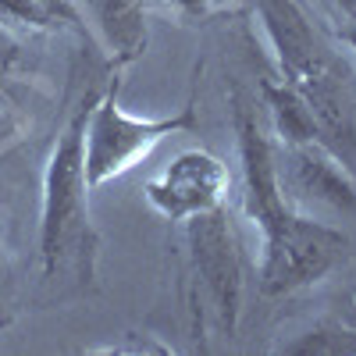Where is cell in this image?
<instances>
[{"label":"cell","instance_id":"obj_1","mask_svg":"<svg viewBox=\"0 0 356 356\" xmlns=\"http://www.w3.org/2000/svg\"><path fill=\"white\" fill-rule=\"evenodd\" d=\"M93 104V100H89ZM82 104L65 132L57 136L43 171V211H40V264L47 285H89L97 264V228L89 218L86 182V114Z\"/></svg>","mask_w":356,"mask_h":356},{"label":"cell","instance_id":"obj_2","mask_svg":"<svg viewBox=\"0 0 356 356\" xmlns=\"http://www.w3.org/2000/svg\"><path fill=\"white\" fill-rule=\"evenodd\" d=\"M186 246H189L186 296L196 339L207 332L232 335L243 314L246 282H243L239 239H235L225 218V207L186 221Z\"/></svg>","mask_w":356,"mask_h":356},{"label":"cell","instance_id":"obj_3","mask_svg":"<svg viewBox=\"0 0 356 356\" xmlns=\"http://www.w3.org/2000/svg\"><path fill=\"white\" fill-rule=\"evenodd\" d=\"M196 125V111L186 107L182 114L171 118H132L118 104V79L100 100L89 104L86 114V182L89 189L107 186L111 178H122L143 157H150V150L175 136Z\"/></svg>","mask_w":356,"mask_h":356},{"label":"cell","instance_id":"obj_4","mask_svg":"<svg viewBox=\"0 0 356 356\" xmlns=\"http://www.w3.org/2000/svg\"><path fill=\"white\" fill-rule=\"evenodd\" d=\"M260 239V289L267 296H289L317 285L346 250V235L339 228L300 211Z\"/></svg>","mask_w":356,"mask_h":356},{"label":"cell","instance_id":"obj_5","mask_svg":"<svg viewBox=\"0 0 356 356\" xmlns=\"http://www.w3.org/2000/svg\"><path fill=\"white\" fill-rule=\"evenodd\" d=\"M278 178L292 211L356 221V175L324 143H282Z\"/></svg>","mask_w":356,"mask_h":356},{"label":"cell","instance_id":"obj_6","mask_svg":"<svg viewBox=\"0 0 356 356\" xmlns=\"http://www.w3.org/2000/svg\"><path fill=\"white\" fill-rule=\"evenodd\" d=\"M232 186L228 168L207 150H186L161 168L146 182V203L164 221H189L200 214H211L225 203Z\"/></svg>","mask_w":356,"mask_h":356},{"label":"cell","instance_id":"obj_7","mask_svg":"<svg viewBox=\"0 0 356 356\" xmlns=\"http://www.w3.org/2000/svg\"><path fill=\"white\" fill-rule=\"evenodd\" d=\"M235 136H239V161H243V189H246V214L250 221L264 232L278 228L285 218H292L296 211L289 207L285 193H282V178H278V150L271 146V139L264 136L257 111L235 97Z\"/></svg>","mask_w":356,"mask_h":356},{"label":"cell","instance_id":"obj_8","mask_svg":"<svg viewBox=\"0 0 356 356\" xmlns=\"http://www.w3.org/2000/svg\"><path fill=\"white\" fill-rule=\"evenodd\" d=\"M257 11L264 18V29L271 36V47L278 54V65L289 86L303 89L335 68L324 43L314 33L310 18L300 11L296 0H257Z\"/></svg>","mask_w":356,"mask_h":356},{"label":"cell","instance_id":"obj_9","mask_svg":"<svg viewBox=\"0 0 356 356\" xmlns=\"http://www.w3.org/2000/svg\"><path fill=\"white\" fill-rule=\"evenodd\" d=\"M264 97H267V107H271L275 132L282 143H314L317 139V122H314V114L296 86H289L285 79L264 82Z\"/></svg>","mask_w":356,"mask_h":356},{"label":"cell","instance_id":"obj_10","mask_svg":"<svg viewBox=\"0 0 356 356\" xmlns=\"http://www.w3.org/2000/svg\"><path fill=\"white\" fill-rule=\"evenodd\" d=\"M93 15L100 18L111 47H118L122 57H136L143 47V18H139V0H89Z\"/></svg>","mask_w":356,"mask_h":356},{"label":"cell","instance_id":"obj_11","mask_svg":"<svg viewBox=\"0 0 356 356\" xmlns=\"http://www.w3.org/2000/svg\"><path fill=\"white\" fill-rule=\"evenodd\" d=\"M72 18L65 0H0V22L22 25H54Z\"/></svg>","mask_w":356,"mask_h":356},{"label":"cell","instance_id":"obj_12","mask_svg":"<svg viewBox=\"0 0 356 356\" xmlns=\"http://www.w3.org/2000/svg\"><path fill=\"white\" fill-rule=\"evenodd\" d=\"M282 353H356V332L339 324H317L314 332L300 335L296 342L278 346Z\"/></svg>","mask_w":356,"mask_h":356},{"label":"cell","instance_id":"obj_13","mask_svg":"<svg viewBox=\"0 0 356 356\" xmlns=\"http://www.w3.org/2000/svg\"><path fill=\"white\" fill-rule=\"evenodd\" d=\"M171 4H175L178 11H182V15H203L211 0H171Z\"/></svg>","mask_w":356,"mask_h":356},{"label":"cell","instance_id":"obj_14","mask_svg":"<svg viewBox=\"0 0 356 356\" xmlns=\"http://www.w3.org/2000/svg\"><path fill=\"white\" fill-rule=\"evenodd\" d=\"M4 292H8V264H4V253H0V307H4Z\"/></svg>","mask_w":356,"mask_h":356},{"label":"cell","instance_id":"obj_15","mask_svg":"<svg viewBox=\"0 0 356 356\" xmlns=\"http://www.w3.org/2000/svg\"><path fill=\"white\" fill-rule=\"evenodd\" d=\"M332 4H335L346 18H353V22H356V0H332Z\"/></svg>","mask_w":356,"mask_h":356}]
</instances>
